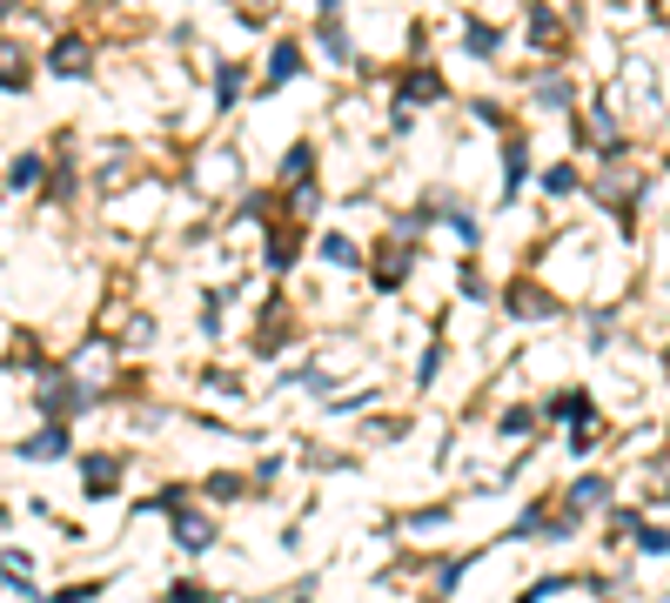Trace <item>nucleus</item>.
<instances>
[{
    "instance_id": "obj_1",
    "label": "nucleus",
    "mask_w": 670,
    "mask_h": 603,
    "mask_svg": "<svg viewBox=\"0 0 670 603\" xmlns=\"http://www.w3.org/2000/svg\"><path fill=\"white\" fill-rule=\"evenodd\" d=\"M175 543L181 550H215V523L194 516V510H175Z\"/></svg>"
},
{
    "instance_id": "obj_2",
    "label": "nucleus",
    "mask_w": 670,
    "mask_h": 603,
    "mask_svg": "<svg viewBox=\"0 0 670 603\" xmlns=\"http://www.w3.org/2000/svg\"><path fill=\"white\" fill-rule=\"evenodd\" d=\"M48 67H54V74H67V80H74V74H88V40H81V34H67V40H54V54H48Z\"/></svg>"
},
{
    "instance_id": "obj_3",
    "label": "nucleus",
    "mask_w": 670,
    "mask_h": 603,
    "mask_svg": "<svg viewBox=\"0 0 670 603\" xmlns=\"http://www.w3.org/2000/svg\"><path fill=\"white\" fill-rule=\"evenodd\" d=\"M21 456H27V463H48V456H67V429L54 423V429H41V436H27V442H21Z\"/></svg>"
},
{
    "instance_id": "obj_4",
    "label": "nucleus",
    "mask_w": 670,
    "mask_h": 603,
    "mask_svg": "<svg viewBox=\"0 0 670 603\" xmlns=\"http://www.w3.org/2000/svg\"><path fill=\"white\" fill-rule=\"evenodd\" d=\"M27 54L14 48V40H0V88H8V95H21L27 88V67H21Z\"/></svg>"
},
{
    "instance_id": "obj_5",
    "label": "nucleus",
    "mask_w": 670,
    "mask_h": 603,
    "mask_svg": "<svg viewBox=\"0 0 670 603\" xmlns=\"http://www.w3.org/2000/svg\"><path fill=\"white\" fill-rule=\"evenodd\" d=\"M114 482H122V463H114V456H88V497H108Z\"/></svg>"
},
{
    "instance_id": "obj_6",
    "label": "nucleus",
    "mask_w": 670,
    "mask_h": 603,
    "mask_svg": "<svg viewBox=\"0 0 670 603\" xmlns=\"http://www.w3.org/2000/svg\"><path fill=\"white\" fill-rule=\"evenodd\" d=\"M295 67H302V54H295L289 40H282V48H275V61H268V88H282V80H289Z\"/></svg>"
},
{
    "instance_id": "obj_7",
    "label": "nucleus",
    "mask_w": 670,
    "mask_h": 603,
    "mask_svg": "<svg viewBox=\"0 0 670 603\" xmlns=\"http://www.w3.org/2000/svg\"><path fill=\"white\" fill-rule=\"evenodd\" d=\"M437 95H443L437 74H409V80H403V101H437Z\"/></svg>"
},
{
    "instance_id": "obj_8",
    "label": "nucleus",
    "mask_w": 670,
    "mask_h": 603,
    "mask_svg": "<svg viewBox=\"0 0 670 603\" xmlns=\"http://www.w3.org/2000/svg\"><path fill=\"white\" fill-rule=\"evenodd\" d=\"M41 168H48L41 154H21V161H14V175H8V188H34V181H41Z\"/></svg>"
},
{
    "instance_id": "obj_9",
    "label": "nucleus",
    "mask_w": 670,
    "mask_h": 603,
    "mask_svg": "<svg viewBox=\"0 0 670 603\" xmlns=\"http://www.w3.org/2000/svg\"><path fill=\"white\" fill-rule=\"evenodd\" d=\"M604 497H610V482H604V476H583L577 490H570V503H577V510H583V503H604Z\"/></svg>"
},
{
    "instance_id": "obj_10",
    "label": "nucleus",
    "mask_w": 670,
    "mask_h": 603,
    "mask_svg": "<svg viewBox=\"0 0 670 603\" xmlns=\"http://www.w3.org/2000/svg\"><path fill=\"white\" fill-rule=\"evenodd\" d=\"M88 596H101V583H67V590H54L41 603H88Z\"/></svg>"
},
{
    "instance_id": "obj_11",
    "label": "nucleus",
    "mask_w": 670,
    "mask_h": 603,
    "mask_svg": "<svg viewBox=\"0 0 670 603\" xmlns=\"http://www.w3.org/2000/svg\"><path fill=\"white\" fill-rule=\"evenodd\" d=\"M282 175H289V181H295V188H302V181H308V148H289V161H282Z\"/></svg>"
},
{
    "instance_id": "obj_12",
    "label": "nucleus",
    "mask_w": 670,
    "mask_h": 603,
    "mask_svg": "<svg viewBox=\"0 0 670 603\" xmlns=\"http://www.w3.org/2000/svg\"><path fill=\"white\" fill-rule=\"evenodd\" d=\"M168 603H215V590H202V583H175Z\"/></svg>"
},
{
    "instance_id": "obj_13",
    "label": "nucleus",
    "mask_w": 670,
    "mask_h": 603,
    "mask_svg": "<svg viewBox=\"0 0 670 603\" xmlns=\"http://www.w3.org/2000/svg\"><path fill=\"white\" fill-rule=\"evenodd\" d=\"M323 255H329V262H356V241H349V235H329Z\"/></svg>"
},
{
    "instance_id": "obj_14",
    "label": "nucleus",
    "mask_w": 670,
    "mask_h": 603,
    "mask_svg": "<svg viewBox=\"0 0 670 603\" xmlns=\"http://www.w3.org/2000/svg\"><path fill=\"white\" fill-rule=\"evenodd\" d=\"M208 497L228 503V497H242V476H208Z\"/></svg>"
},
{
    "instance_id": "obj_15",
    "label": "nucleus",
    "mask_w": 670,
    "mask_h": 603,
    "mask_svg": "<svg viewBox=\"0 0 670 603\" xmlns=\"http://www.w3.org/2000/svg\"><path fill=\"white\" fill-rule=\"evenodd\" d=\"M289 255H295V235H275V249H268V262H275V268H289Z\"/></svg>"
},
{
    "instance_id": "obj_16",
    "label": "nucleus",
    "mask_w": 670,
    "mask_h": 603,
    "mask_svg": "<svg viewBox=\"0 0 670 603\" xmlns=\"http://www.w3.org/2000/svg\"><path fill=\"white\" fill-rule=\"evenodd\" d=\"M577 188V168H549V194H570Z\"/></svg>"
}]
</instances>
